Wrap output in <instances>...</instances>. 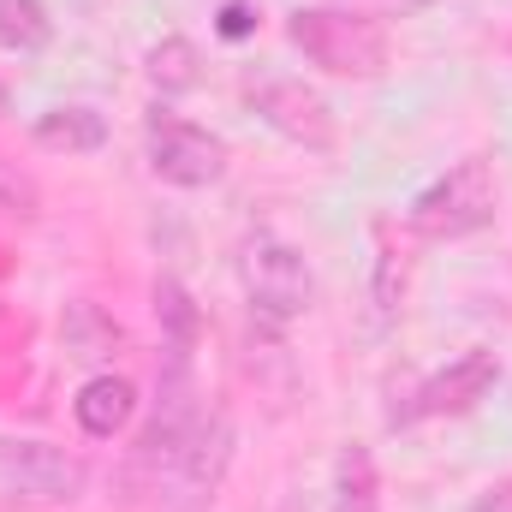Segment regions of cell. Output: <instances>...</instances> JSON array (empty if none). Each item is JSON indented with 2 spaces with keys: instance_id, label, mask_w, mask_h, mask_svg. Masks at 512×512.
Segmentation results:
<instances>
[{
  "instance_id": "cell-9",
  "label": "cell",
  "mask_w": 512,
  "mask_h": 512,
  "mask_svg": "<svg viewBox=\"0 0 512 512\" xmlns=\"http://www.w3.org/2000/svg\"><path fill=\"white\" fill-rule=\"evenodd\" d=\"M72 417H78V429L90 441H114L120 429H131V417H137V387L126 376H114V370H102V376H90V382L78 387Z\"/></svg>"
},
{
  "instance_id": "cell-8",
  "label": "cell",
  "mask_w": 512,
  "mask_h": 512,
  "mask_svg": "<svg viewBox=\"0 0 512 512\" xmlns=\"http://www.w3.org/2000/svg\"><path fill=\"white\" fill-rule=\"evenodd\" d=\"M501 382V364H495V352H483V346H471V352H459L447 370H435L429 382L411 393V405L405 411H393V423H417V417H465V411H477L489 393Z\"/></svg>"
},
{
  "instance_id": "cell-21",
  "label": "cell",
  "mask_w": 512,
  "mask_h": 512,
  "mask_svg": "<svg viewBox=\"0 0 512 512\" xmlns=\"http://www.w3.org/2000/svg\"><path fill=\"white\" fill-rule=\"evenodd\" d=\"M280 512H310V507H304L298 495H286V501H280Z\"/></svg>"
},
{
  "instance_id": "cell-4",
  "label": "cell",
  "mask_w": 512,
  "mask_h": 512,
  "mask_svg": "<svg viewBox=\"0 0 512 512\" xmlns=\"http://www.w3.org/2000/svg\"><path fill=\"white\" fill-rule=\"evenodd\" d=\"M90 489V465L66 447L0 435V507H66Z\"/></svg>"
},
{
  "instance_id": "cell-17",
  "label": "cell",
  "mask_w": 512,
  "mask_h": 512,
  "mask_svg": "<svg viewBox=\"0 0 512 512\" xmlns=\"http://www.w3.org/2000/svg\"><path fill=\"white\" fill-rule=\"evenodd\" d=\"M376 245H382V262H376V310L382 322L399 310V292H405V274H393V251H387V227H376Z\"/></svg>"
},
{
  "instance_id": "cell-11",
  "label": "cell",
  "mask_w": 512,
  "mask_h": 512,
  "mask_svg": "<svg viewBox=\"0 0 512 512\" xmlns=\"http://www.w3.org/2000/svg\"><path fill=\"white\" fill-rule=\"evenodd\" d=\"M30 137H36L42 149H54V155H96V149L108 143V120H102L90 102H60V108L36 114Z\"/></svg>"
},
{
  "instance_id": "cell-7",
  "label": "cell",
  "mask_w": 512,
  "mask_h": 512,
  "mask_svg": "<svg viewBox=\"0 0 512 512\" xmlns=\"http://www.w3.org/2000/svg\"><path fill=\"white\" fill-rule=\"evenodd\" d=\"M245 108H251L262 126L274 131V137H286V143H298V149H316V155H328L334 149V108L304 84V78H262L245 90Z\"/></svg>"
},
{
  "instance_id": "cell-13",
  "label": "cell",
  "mask_w": 512,
  "mask_h": 512,
  "mask_svg": "<svg viewBox=\"0 0 512 512\" xmlns=\"http://www.w3.org/2000/svg\"><path fill=\"white\" fill-rule=\"evenodd\" d=\"M334 512H382L376 453L364 441H346L340 459H334Z\"/></svg>"
},
{
  "instance_id": "cell-6",
  "label": "cell",
  "mask_w": 512,
  "mask_h": 512,
  "mask_svg": "<svg viewBox=\"0 0 512 512\" xmlns=\"http://www.w3.org/2000/svg\"><path fill=\"white\" fill-rule=\"evenodd\" d=\"M143 143H149V173L161 185H179V191H209L227 179V143L209 126H191L167 108L149 114L143 126Z\"/></svg>"
},
{
  "instance_id": "cell-16",
  "label": "cell",
  "mask_w": 512,
  "mask_h": 512,
  "mask_svg": "<svg viewBox=\"0 0 512 512\" xmlns=\"http://www.w3.org/2000/svg\"><path fill=\"white\" fill-rule=\"evenodd\" d=\"M42 215V191L30 173H18L6 155H0V221H36Z\"/></svg>"
},
{
  "instance_id": "cell-10",
  "label": "cell",
  "mask_w": 512,
  "mask_h": 512,
  "mask_svg": "<svg viewBox=\"0 0 512 512\" xmlns=\"http://www.w3.org/2000/svg\"><path fill=\"white\" fill-rule=\"evenodd\" d=\"M60 340H66V358H78V364H108V358L126 346V328H120L102 304L72 298L66 316H60Z\"/></svg>"
},
{
  "instance_id": "cell-5",
  "label": "cell",
  "mask_w": 512,
  "mask_h": 512,
  "mask_svg": "<svg viewBox=\"0 0 512 512\" xmlns=\"http://www.w3.org/2000/svg\"><path fill=\"white\" fill-rule=\"evenodd\" d=\"M227 465H233V417L221 405H203L197 423H191V435L179 441V453L167 459V471H161L155 489L173 495V512H197L215 501Z\"/></svg>"
},
{
  "instance_id": "cell-12",
  "label": "cell",
  "mask_w": 512,
  "mask_h": 512,
  "mask_svg": "<svg viewBox=\"0 0 512 512\" xmlns=\"http://www.w3.org/2000/svg\"><path fill=\"white\" fill-rule=\"evenodd\" d=\"M155 316H161V358H197L203 316H197V298L185 292L179 274L155 280Z\"/></svg>"
},
{
  "instance_id": "cell-3",
  "label": "cell",
  "mask_w": 512,
  "mask_h": 512,
  "mask_svg": "<svg viewBox=\"0 0 512 512\" xmlns=\"http://www.w3.org/2000/svg\"><path fill=\"white\" fill-rule=\"evenodd\" d=\"M239 286H245L251 322L262 334H286V328L304 322L310 304H316V274H310L304 251H292V245L274 239V233L245 239V251H239Z\"/></svg>"
},
{
  "instance_id": "cell-2",
  "label": "cell",
  "mask_w": 512,
  "mask_h": 512,
  "mask_svg": "<svg viewBox=\"0 0 512 512\" xmlns=\"http://www.w3.org/2000/svg\"><path fill=\"white\" fill-rule=\"evenodd\" d=\"M501 209V179H495V161L489 155H465L453 161L435 185H423L411 197V233L429 239V245H453V239H471L495 221Z\"/></svg>"
},
{
  "instance_id": "cell-19",
  "label": "cell",
  "mask_w": 512,
  "mask_h": 512,
  "mask_svg": "<svg viewBox=\"0 0 512 512\" xmlns=\"http://www.w3.org/2000/svg\"><path fill=\"white\" fill-rule=\"evenodd\" d=\"M465 512H512V483H501V489H489V495H477Z\"/></svg>"
},
{
  "instance_id": "cell-15",
  "label": "cell",
  "mask_w": 512,
  "mask_h": 512,
  "mask_svg": "<svg viewBox=\"0 0 512 512\" xmlns=\"http://www.w3.org/2000/svg\"><path fill=\"white\" fill-rule=\"evenodd\" d=\"M54 42V18L42 0H0V48L6 54H42Z\"/></svg>"
},
{
  "instance_id": "cell-20",
  "label": "cell",
  "mask_w": 512,
  "mask_h": 512,
  "mask_svg": "<svg viewBox=\"0 0 512 512\" xmlns=\"http://www.w3.org/2000/svg\"><path fill=\"white\" fill-rule=\"evenodd\" d=\"M423 6H435V0H376L382 18H411V12H423Z\"/></svg>"
},
{
  "instance_id": "cell-14",
  "label": "cell",
  "mask_w": 512,
  "mask_h": 512,
  "mask_svg": "<svg viewBox=\"0 0 512 512\" xmlns=\"http://www.w3.org/2000/svg\"><path fill=\"white\" fill-rule=\"evenodd\" d=\"M149 84H155L161 96H185V90H197V84H203V54H197V42H185V36H161V42L149 48Z\"/></svg>"
},
{
  "instance_id": "cell-18",
  "label": "cell",
  "mask_w": 512,
  "mask_h": 512,
  "mask_svg": "<svg viewBox=\"0 0 512 512\" xmlns=\"http://www.w3.org/2000/svg\"><path fill=\"white\" fill-rule=\"evenodd\" d=\"M215 30H221L227 42H245V36L256 30V6L251 0H227V6L215 12Z\"/></svg>"
},
{
  "instance_id": "cell-1",
  "label": "cell",
  "mask_w": 512,
  "mask_h": 512,
  "mask_svg": "<svg viewBox=\"0 0 512 512\" xmlns=\"http://www.w3.org/2000/svg\"><path fill=\"white\" fill-rule=\"evenodd\" d=\"M286 36L292 48L328 72V78H352V84H370L382 78L387 60H393V42H387V24L358 12V6H298L286 18Z\"/></svg>"
},
{
  "instance_id": "cell-22",
  "label": "cell",
  "mask_w": 512,
  "mask_h": 512,
  "mask_svg": "<svg viewBox=\"0 0 512 512\" xmlns=\"http://www.w3.org/2000/svg\"><path fill=\"white\" fill-rule=\"evenodd\" d=\"M6 108H12V96H6V84H0V114H6Z\"/></svg>"
}]
</instances>
